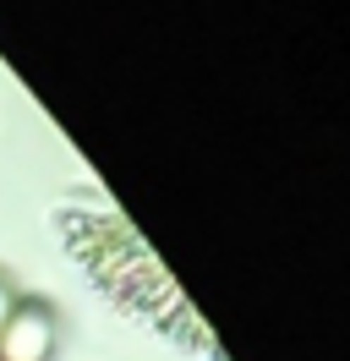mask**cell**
<instances>
[{"mask_svg": "<svg viewBox=\"0 0 350 361\" xmlns=\"http://www.w3.org/2000/svg\"><path fill=\"white\" fill-rule=\"evenodd\" d=\"M17 301H22V295H17V285H11L6 274H0V323H6V317L17 312Z\"/></svg>", "mask_w": 350, "mask_h": 361, "instance_id": "7a4b0ae2", "label": "cell"}, {"mask_svg": "<svg viewBox=\"0 0 350 361\" xmlns=\"http://www.w3.org/2000/svg\"><path fill=\"white\" fill-rule=\"evenodd\" d=\"M55 339H61L55 307L39 301V295H22L17 312L0 323V361H49L55 356Z\"/></svg>", "mask_w": 350, "mask_h": 361, "instance_id": "6da1fadb", "label": "cell"}]
</instances>
